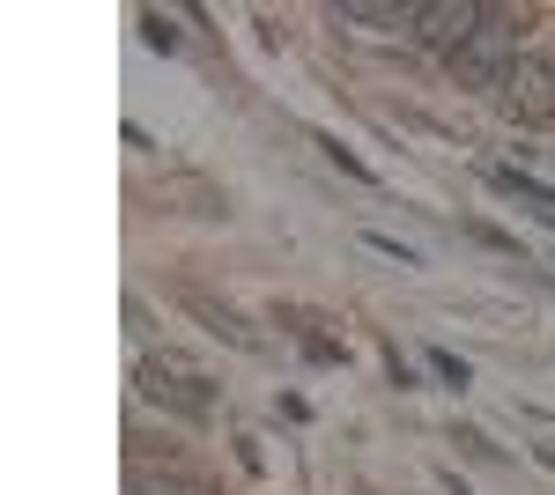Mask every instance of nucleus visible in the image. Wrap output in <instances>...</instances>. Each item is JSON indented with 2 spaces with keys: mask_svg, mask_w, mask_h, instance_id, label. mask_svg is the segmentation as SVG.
Returning a JSON list of instances; mask_svg holds the SVG:
<instances>
[{
  "mask_svg": "<svg viewBox=\"0 0 555 495\" xmlns=\"http://www.w3.org/2000/svg\"><path fill=\"white\" fill-rule=\"evenodd\" d=\"M504 89H512V112L526 126H555V67L548 60H518Z\"/></svg>",
  "mask_w": 555,
  "mask_h": 495,
  "instance_id": "7ed1b4c3",
  "label": "nucleus"
},
{
  "mask_svg": "<svg viewBox=\"0 0 555 495\" xmlns=\"http://www.w3.org/2000/svg\"><path fill=\"white\" fill-rule=\"evenodd\" d=\"M363 245L378 251V259H400V266H423V259H415V251L400 245V237H378V230H371V237H363Z\"/></svg>",
  "mask_w": 555,
  "mask_h": 495,
  "instance_id": "1a4fd4ad",
  "label": "nucleus"
},
{
  "mask_svg": "<svg viewBox=\"0 0 555 495\" xmlns=\"http://www.w3.org/2000/svg\"><path fill=\"white\" fill-rule=\"evenodd\" d=\"M185 311H193V318H201V326H208V333H222L230 348H259V333L245 326L237 311H222V303H208V296H185Z\"/></svg>",
  "mask_w": 555,
  "mask_h": 495,
  "instance_id": "39448f33",
  "label": "nucleus"
},
{
  "mask_svg": "<svg viewBox=\"0 0 555 495\" xmlns=\"http://www.w3.org/2000/svg\"><path fill=\"white\" fill-rule=\"evenodd\" d=\"M133 377H141V392H149V400H164L171 414H185V421H208V385H201V377H164L156 363H141Z\"/></svg>",
  "mask_w": 555,
  "mask_h": 495,
  "instance_id": "20e7f679",
  "label": "nucleus"
},
{
  "mask_svg": "<svg viewBox=\"0 0 555 495\" xmlns=\"http://www.w3.org/2000/svg\"><path fill=\"white\" fill-rule=\"evenodd\" d=\"M141 38L156 44V52H178V30H171V15H141Z\"/></svg>",
  "mask_w": 555,
  "mask_h": 495,
  "instance_id": "0eeeda50",
  "label": "nucleus"
},
{
  "mask_svg": "<svg viewBox=\"0 0 555 495\" xmlns=\"http://www.w3.org/2000/svg\"><path fill=\"white\" fill-rule=\"evenodd\" d=\"M467 230H474V237H481V245H489V251H518L512 237H504V230H489V222H467Z\"/></svg>",
  "mask_w": 555,
  "mask_h": 495,
  "instance_id": "f8f14e48",
  "label": "nucleus"
},
{
  "mask_svg": "<svg viewBox=\"0 0 555 495\" xmlns=\"http://www.w3.org/2000/svg\"><path fill=\"white\" fill-rule=\"evenodd\" d=\"M304 355H311V363H341L348 348H341V340H319V333H304Z\"/></svg>",
  "mask_w": 555,
  "mask_h": 495,
  "instance_id": "9d476101",
  "label": "nucleus"
},
{
  "mask_svg": "<svg viewBox=\"0 0 555 495\" xmlns=\"http://www.w3.org/2000/svg\"><path fill=\"white\" fill-rule=\"evenodd\" d=\"M444 67H452V82H460V89H504V82H512V67H518V15H512V8H489L481 30H474Z\"/></svg>",
  "mask_w": 555,
  "mask_h": 495,
  "instance_id": "f257e3e1",
  "label": "nucleus"
},
{
  "mask_svg": "<svg viewBox=\"0 0 555 495\" xmlns=\"http://www.w3.org/2000/svg\"><path fill=\"white\" fill-rule=\"evenodd\" d=\"M481 15H489V0H429V8H415V38L452 60V52L481 30Z\"/></svg>",
  "mask_w": 555,
  "mask_h": 495,
  "instance_id": "f03ea898",
  "label": "nucleus"
},
{
  "mask_svg": "<svg viewBox=\"0 0 555 495\" xmlns=\"http://www.w3.org/2000/svg\"><path fill=\"white\" fill-rule=\"evenodd\" d=\"M489 185H496V193H518V200H533V207H541V214L555 222V185L526 178V170H489Z\"/></svg>",
  "mask_w": 555,
  "mask_h": 495,
  "instance_id": "423d86ee",
  "label": "nucleus"
},
{
  "mask_svg": "<svg viewBox=\"0 0 555 495\" xmlns=\"http://www.w3.org/2000/svg\"><path fill=\"white\" fill-rule=\"evenodd\" d=\"M452 444H460V452H474V458H496V444H489L481 429H452Z\"/></svg>",
  "mask_w": 555,
  "mask_h": 495,
  "instance_id": "9b49d317",
  "label": "nucleus"
},
{
  "mask_svg": "<svg viewBox=\"0 0 555 495\" xmlns=\"http://www.w3.org/2000/svg\"><path fill=\"white\" fill-rule=\"evenodd\" d=\"M429 370L444 377V385H452V392H460V385H467V363H460V355H444V348H429Z\"/></svg>",
  "mask_w": 555,
  "mask_h": 495,
  "instance_id": "6e6552de",
  "label": "nucleus"
}]
</instances>
